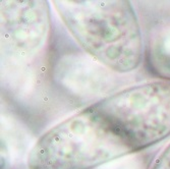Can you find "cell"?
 <instances>
[{
  "label": "cell",
  "instance_id": "obj_1",
  "mask_svg": "<svg viewBox=\"0 0 170 169\" xmlns=\"http://www.w3.org/2000/svg\"><path fill=\"white\" fill-rule=\"evenodd\" d=\"M170 136V82L129 87L83 109L45 133L30 169H94Z\"/></svg>",
  "mask_w": 170,
  "mask_h": 169
},
{
  "label": "cell",
  "instance_id": "obj_2",
  "mask_svg": "<svg viewBox=\"0 0 170 169\" xmlns=\"http://www.w3.org/2000/svg\"><path fill=\"white\" fill-rule=\"evenodd\" d=\"M53 4L86 52L116 72L133 71L143 58V39L126 0H55Z\"/></svg>",
  "mask_w": 170,
  "mask_h": 169
},
{
  "label": "cell",
  "instance_id": "obj_3",
  "mask_svg": "<svg viewBox=\"0 0 170 169\" xmlns=\"http://www.w3.org/2000/svg\"><path fill=\"white\" fill-rule=\"evenodd\" d=\"M4 38L15 49L29 54L41 47L50 26L47 1H1Z\"/></svg>",
  "mask_w": 170,
  "mask_h": 169
},
{
  "label": "cell",
  "instance_id": "obj_4",
  "mask_svg": "<svg viewBox=\"0 0 170 169\" xmlns=\"http://www.w3.org/2000/svg\"><path fill=\"white\" fill-rule=\"evenodd\" d=\"M152 169H170V145L161 153Z\"/></svg>",
  "mask_w": 170,
  "mask_h": 169
}]
</instances>
